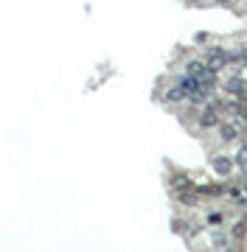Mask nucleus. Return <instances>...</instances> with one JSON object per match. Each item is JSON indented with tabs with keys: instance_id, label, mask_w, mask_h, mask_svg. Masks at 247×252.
I'll use <instances>...</instances> for the list:
<instances>
[{
	"instance_id": "nucleus-1",
	"label": "nucleus",
	"mask_w": 247,
	"mask_h": 252,
	"mask_svg": "<svg viewBox=\"0 0 247 252\" xmlns=\"http://www.w3.org/2000/svg\"><path fill=\"white\" fill-rule=\"evenodd\" d=\"M228 62H230L228 51H222V48H208V51H205V64H208L211 70H222Z\"/></svg>"
},
{
	"instance_id": "nucleus-2",
	"label": "nucleus",
	"mask_w": 247,
	"mask_h": 252,
	"mask_svg": "<svg viewBox=\"0 0 247 252\" xmlns=\"http://www.w3.org/2000/svg\"><path fill=\"white\" fill-rule=\"evenodd\" d=\"M219 104H208V107H202L200 112V124L202 126H216L219 124Z\"/></svg>"
},
{
	"instance_id": "nucleus-3",
	"label": "nucleus",
	"mask_w": 247,
	"mask_h": 252,
	"mask_svg": "<svg viewBox=\"0 0 247 252\" xmlns=\"http://www.w3.org/2000/svg\"><path fill=\"white\" fill-rule=\"evenodd\" d=\"M213 171L219 174V177H228L233 171V160L230 157H213Z\"/></svg>"
},
{
	"instance_id": "nucleus-4",
	"label": "nucleus",
	"mask_w": 247,
	"mask_h": 252,
	"mask_svg": "<svg viewBox=\"0 0 247 252\" xmlns=\"http://www.w3.org/2000/svg\"><path fill=\"white\" fill-rule=\"evenodd\" d=\"M228 93L233 98H245V81L242 79H230L228 81Z\"/></svg>"
},
{
	"instance_id": "nucleus-5",
	"label": "nucleus",
	"mask_w": 247,
	"mask_h": 252,
	"mask_svg": "<svg viewBox=\"0 0 247 252\" xmlns=\"http://www.w3.org/2000/svg\"><path fill=\"white\" fill-rule=\"evenodd\" d=\"M236 135H239V124L236 121H230V124L222 126V140H236Z\"/></svg>"
},
{
	"instance_id": "nucleus-6",
	"label": "nucleus",
	"mask_w": 247,
	"mask_h": 252,
	"mask_svg": "<svg viewBox=\"0 0 247 252\" xmlns=\"http://www.w3.org/2000/svg\"><path fill=\"white\" fill-rule=\"evenodd\" d=\"M233 109H236V118H239V121H247V101L239 98L236 104H233Z\"/></svg>"
},
{
	"instance_id": "nucleus-7",
	"label": "nucleus",
	"mask_w": 247,
	"mask_h": 252,
	"mask_svg": "<svg viewBox=\"0 0 247 252\" xmlns=\"http://www.w3.org/2000/svg\"><path fill=\"white\" fill-rule=\"evenodd\" d=\"M236 160H239V168H245V171H247V146L236 154Z\"/></svg>"
},
{
	"instance_id": "nucleus-8",
	"label": "nucleus",
	"mask_w": 247,
	"mask_h": 252,
	"mask_svg": "<svg viewBox=\"0 0 247 252\" xmlns=\"http://www.w3.org/2000/svg\"><path fill=\"white\" fill-rule=\"evenodd\" d=\"M191 3H197V0H191Z\"/></svg>"
}]
</instances>
